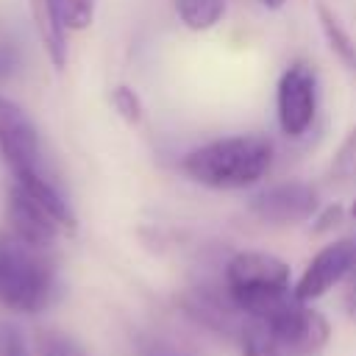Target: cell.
Listing matches in <instances>:
<instances>
[{"instance_id":"7a4b0ae2","label":"cell","mask_w":356,"mask_h":356,"mask_svg":"<svg viewBox=\"0 0 356 356\" xmlns=\"http://www.w3.org/2000/svg\"><path fill=\"white\" fill-rule=\"evenodd\" d=\"M56 270L42 248H31L11 234L0 236V309L11 314H36L50 306Z\"/></svg>"},{"instance_id":"6da1fadb","label":"cell","mask_w":356,"mask_h":356,"mask_svg":"<svg viewBox=\"0 0 356 356\" xmlns=\"http://www.w3.org/2000/svg\"><path fill=\"white\" fill-rule=\"evenodd\" d=\"M273 167V142L264 134H236L189 150L181 170L211 189H245L259 184Z\"/></svg>"},{"instance_id":"7402d4cb","label":"cell","mask_w":356,"mask_h":356,"mask_svg":"<svg viewBox=\"0 0 356 356\" xmlns=\"http://www.w3.org/2000/svg\"><path fill=\"white\" fill-rule=\"evenodd\" d=\"M259 3H261V6H267V8H281L286 0H259Z\"/></svg>"},{"instance_id":"e0dca14e","label":"cell","mask_w":356,"mask_h":356,"mask_svg":"<svg viewBox=\"0 0 356 356\" xmlns=\"http://www.w3.org/2000/svg\"><path fill=\"white\" fill-rule=\"evenodd\" d=\"M0 356H31L25 337L14 323H0Z\"/></svg>"},{"instance_id":"9c48e42d","label":"cell","mask_w":356,"mask_h":356,"mask_svg":"<svg viewBox=\"0 0 356 356\" xmlns=\"http://www.w3.org/2000/svg\"><path fill=\"white\" fill-rule=\"evenodd\" d=\"M31 19L36 28V36L42 42V50L47 53L50 64L56 70H64L67 64V25L58 8V0H28Z\"/></svg>"},{"instance_id":"9a60e30c","label":"cell","mask_w":356,"mask_h":356,"mask_svg":"<svg viewBox=\"0 0 356 356\" xmlns=\"http://www.w3.org/2000/svg\"><path fill=\"white\" fill-rule=\"evenodd\" d=\"M111 106H114V111L125 120V122H131V125H136V122H142V114H145V108H142V100H139V95L131 89V86H117V89H111Z\"/></svg>"},{"instance_id":"52a82bcc","label":"cell","mask_w":356,"mask_h":356,"mask_svg":"<svg viewBox=\"0 0 356 356\" xmlns=\"http://www.w3.org/2000/svg\"><path fill=\"white\" fill-rule=\"evenodd\" d=\"M250 211L270 225H292L303 222L317 211V192L303 181L275 184L250 197Z\"/></svg>"},{"instance_id":"ffe728a7","label":"cell","mask_w":356,"mask_h":356,"mask_svg":"<svg viewBox=\"0 0 356 356\" xmlns=\"http://www.w3.org/2000/svg\"><path fill=\"white\" fill-rule=\"evenodd\" d=\"M147 356H184V353L175 350V348H167V345H153V348L147 350Z\"/></svg>"},{"instance_id":"8fae6325","label":"cell","mask_w":356,"mask_h":356,"mask_svg":"<svg viewBox=\"0 0 356 356\" xmlns=\"http://www.w3.org/2000/svg\"><path fill=\"white\" fill-rule=\"evenodd\" d=\"M239 345H242V356H306V353L295 350L292 345L281 342L275 334H270L261 323H256L250 317L239 334Z\"/></svg>"},{"instance_id":"4fadbf2b","label":"cell","mask_w":356,"mask_h":356,"mask_svg":"<svg viewBox=\"0 0 356 356\" xmlns=\"http://www.w3.org/2000/svg\"><path fill=\"white\" fill-rule=\"evenodd\" d=\"M331 178H337L339 184H350V181H356V128L345 136V142H342L339 150L334 153V161H331Z\"/></svg>"},{"instance_id":"8992f818","label":"cell","mask_w":356,"mask_h":356,"mask_svg":"<svg viewBox=\"0 0 356 356\" xmlns=\"http://www.w3.org/2000/svg\"><path fill=\"white\" fill-rule=\"evenodd\" d=\"M6 222H8L11 236H17L19 242L31 248H42V250H47L58 239V234H64L61 222L17 181H11L6 192Z\"/></svg>"},{"instance_id":"d6986e66","label":"cell","mask_w":356,"mask_h":356,"mask_svg":"<svg viewBox=\"0 0 356 356\" xmlns=\"http://www.w3.org/2000/svg\"><path fill=\"white\" fill-rule=\"evenodd\" d=\"M339 220H342V209H339V206H328L325 211H320V217H317V222H314V231H317V234H320V231H328V228L339 225Z\"/></svg>"},{"instance_id":"603a6c76","label":"cell","mask_w":356,"mask_h":356,"mask_svg":"<svg viewBox=\"0 0 356 356\" xmlns=\"http://www.w3.org/2000/svg\"><path fill=\"white\" fill-rule=\"evenodd\" d=\"M348 278H350V286H356V261H353V267H350V273H348Z\"/></svg>"},{"instance_id":"30bf717a","label":"cell","mask_w":356,"mask_h":356,"mask_svg":"<svg viewBox=\"0 0 356 356\" xmlns=\"http://www.w3.org/2000/svg\"><path fill=\"white\" fill-rule=\"evenodd\" d=\"M317 19H320V31H323L331 53L356 75V42H353V36L345 31L339 17L325 3H317Z\"/></svg>"},{"instance_id":"5bb4252c","label":"cell","mask_w":356,"mask_h":356,"mask_svg":"<svg viewBox=\"0 0 356 356\" xmlns=\"http://www.w3.org/2000/svg\"><path fill=\"white\" fill-rule=\"evenodd\" d=\"M67 31H83L95 19V0H58Z\"/></svg>"},{"instance_id":"277c9868","label":"cell","mask_w":356,"mask_h":356,"mask_svg":"<svg viewBox=\"0 0 356 356\" xmlns=\"http://www.w3.org/2000/svg\"><path fill=\"white\" fill-rule=\"evenodd\" d=\"M317 111V72L306 61H295L278 81V125L289 139H300Z\"/></svg>"},{"instance_id":"ac0fdd59","label":"cell","mask_w":356,"mask_h":356,"mask_svg":"<svg viewBox=\"0 0 356 356\" xmlns=\"http://www.w3.org/2000/svg\"><path fill=\"white\" fill-rule=\"evenodd\" d=\"M17 70V50L8 42H0V81Z\"/></svg>"},{"instance_id":"7c38bea8","label":"cell","mask_w":356,"mask_h":356,"mask_svg":"<svg viewBox=\"0 0 356 356\" xmlns=\"http://www.w3.org/2000/svg\"><path fill=\"white\" fill-rule=\"evenodd\" d=\"M175 14L189 31H209L220 22L225 11V0H172Z\"/></svg>"},{"instance_id":"2e32d148","label":"cell","mask_w":356,"mask_h":356,"mask_svg":"<svg viewBox=\"0 0 356 356\" xmlns=\"http://www.w3.org/2000/svg\"><path fill=\"white\" fill-rule=\"evenodd\" d=\"M36 356H83V350L67 339L64 334H56V331H47L39 337V345H36Z\"/></svg>"},{"instance_id":"ba28073f","label":"cell","mask_w":356,"mask_h":356,"mask_svg":"<svg viewBox=\"0 0 356 356\" xmlns=\"http://www.w3.org/2000/svg\"><path fill=\"white\" fill-rule=\"evenodd\" d=\"M356 261V242L350 239H339L325 245L303 270L298 286H295V298L298 300H314L320 295H325L334 284H339L342 278H348L350 267Z\"/></svg>"},{"instance_id":"5b68a950","label":"cell","mask_w":356,"mask_h":356,"mask_svg":"<svg viewBox=\"0 0 356 356\" xmlns=\"http://www.w3.org/2000/svg\"><path fill=\"white\" fill-rule=\"evenodd\" d=\"M0 156L11 175L42 170V145L33 120L14 100L0 95Z\"/></svg>"},{"instance_id":"44dd1931","label":"cell","mask_w":356,"mask_h":356,"mask_svg":"<svg viewBox=\"0 0 356 356\" xmlns=\"http://www.w3.org/2000/svg\"><path fill=\"white\" fill-rule=\"evenodd\" d=\"M345 309H348V314L356 320V286L348 289V295H345Z\"/></svg>"},{"instance_id":"3957f363","label":"cell","mask_w":356,"mask_h":356,"mask_svg":"<svg viewBox=\"0 0 356 356\" xmlns=\"http://www.w3.org/2000/svg\"><path fill=\"white\" fill-rule=\"evenodd\" d=\"M225 292L250 320H264L295 298L289 267L261 250H242L225 264Z\"/></svg>"},{"instance_id":"cb8c5ba5","label":"cell","mask_w":356,"mask_h":356,"mask_svg":"<svg viewBox=\"0 0 356 356\" xmlns=\"http://www.w3.org/2000/svg\"><path fill=\"white\" fill-rule=\"evenodd\" d=\"M350 214H353V217H356V200H353V206H350Z\"/></svg>"}]
</instances>
